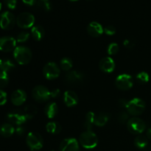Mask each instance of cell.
Returning <instances> with one entry per match:
<instances>
[{
    "label": "cell",
    "mask_w": 151,
    "mask_h": 151,
    "mask_svg": "<svg viewBox=\"0 0 151 151\" xmlns=\"http://www.w3.org/2000/svg\"><path fill=\"white\" fill-rule=\"evenodd\" d=\"M13 56L19 64L26 65L30 62L32 55V52L28 47L19 46L14 50Z\"/></svg>",
    "instance_id": "1"
},
{
    "label": "cell",
    "mask_w": 151,
    "mask_h": 151,
    "mask_svg": "<svg viewBox=\"0 0 151 151\" xmlns=\"http://www.w3.org/2000/svg\"><path fill=\"white\" fill-rule=\"evenodd\" d=\"M80 144L86 149L94 148L98 144L97 135L91 131H86L81 134L79 138Z\"/></svg>",
    "instance_id": "2"
},
{
    "label": "cell",
    "mask_w": 151,
    "mask_h": 151,
    "mask_svg": "<svg viewBox=\"0 0 151 151\" xmlns=\"http://www.w3.org/2000/svg\"><path fill=\"white\" fill-rule=\"evenodd\" d=\"M146 105L144 100L140 98H134L128 102L126 109L128 113L132 116H139L145 110Z\"/></svg>",
    "instance_id": "3"
},
{
    "label": "cell",
    "mask_w": 151,
    "mask_h": 151,
    "mask_svg": "<svg viewBox=\"0 0 151 151\" xmlns=\"http://www.w3.org/2000/svg\"><path fill=\"white\" fill-rule=\"evenodd\" d=\"M127 128L131 134L139 135L146 129V124L140 118L131 117L127 122Z\"/></svg>",
    "instance_id": "4"
},
{
    "label": "cell",
    "mask_w": 151,
    "mask_h": 151,
    "mask_svg": "<svg viewBox=\"0 0 151 151\" xmlns=\"http://www.w3.org/2000/svg\"><path fill=\"white\" fill-rule=\"evenodd\" d=\"M32 95L38 103H44L51 98V91L44 86H37L32 89Z\"/></svg>",
    "instance_id": "5"
},
{
    "label": "cell",
    "mask_w": 151,
    "mask_h": 151,
    "mask_svg": "<svg viewBox=\"0 0 151 151\" xmlns=\"http://www.w3.org/2000/svg\"><path fill=\"white\" fill-rule=\"evenodd\" d=\"M26 142L31 150H38L42 148L44 141L43 138L38 133L30 132L27 134Z\"/></svg>",
    "instance_id": "6"
},
{
    "label": "cell",
    "mask_w": 151,
    "mask_h": 151,
    "mask_svg": "<svg viewBox=\"0 0 151 151\" xmlns=\"http://www.w3.org/2000/svg\"><path fill=\"white\" fill-rule=\"evenodd\" d=\"M35 23V17L33 15L28 12L21 13L16 18V24L18 26L23 29H27L33 26Z\"/></svg>",
    "instance_id": "7"
},
{
    "label": "cell",
    "mask_w": 151,
    "mask_h": 151,
    "mask_svg": "<svg viewBox=\"0 0 151 151\" xmlns=\"http://www.w3.org/2000/svg\"><path fill=\"white\" fill-rule=\"evenodd\" d=\"M115 85L119 89L122 91H128L134 86V79L128 74L119 75L115 81Z\"/></svg>",
    "instance_id": "8"
},
{
    "label": "cell",
    "mask_w": 151,
    "mask_h": 151,
    "mask_svg": "<svg viewBox=\"0 0 151 151\" xmlns=\"http://www.w3.org/2000/svg\"><path fill=\"white\" fill-rule=\"evenodd\" d=\"M60 70L58 66L55 62H49L43 69V74L47 80H54L58 78Z\"/></svg>",
    "instance_id": "9"
},
{
    "label": "cell",
    "mask_w": 151,
    "mask_h": 151,
    "mask_svg": "<svg viewBox=\"0 0 151 151\" xmlns=\"http://www.w3.org/2000/svg\"><path fill=\"white\" fill-rule=\"evenodd\" d=\"M16 19L10 11H4L0 16V27L3 29H11L14 27Z\"/></svg>",
    "instance_id": "10"
},
{
    "label": "cell",
    "mask_w": 151,
    "mask_h": 151,
    "mask_svg": "<svg viewBox=\"0 0 151 151\" xmlns=\"http://www.w3.org/2000/svg\"><path fill=\"white\" fill-rule=\"evenodd\" d=\"M7 119L10 122L19 126L22 125L27 120L24 112H21L20 111H13L10 112L7 114Z\"/></svg>",
    "instance_id": "11"
},
{
    "label": "cell",
    "mask_w": 151,
    "mask_h": 151,
    "mask_svg": "<svg viewBox=\"0 0 151 151\" xmlns=\"http://www.w3.org/2000/svg\"><path fill=\"white\" fill-rule=\"evenodd\" d=\"M16 40L13 37L5 36L0 38V50L2 52H10L16 49Z\"/></svg>",
    "instance_id": "12"
},
{
    "label": "cell",
    "mask_w": 151,
    "mask_h": 151,
    "mask_svg": "<svg viewBox=\"0 0 151 151\" xmlns=\"http://www.w3.org/2000/svg\"><path fill=\"white\" fill-rule=\"evenodd\" d=\"M60 151H79V143L75 139L67 138L62 141L60 145Z\"/></svg>",
    "instance_id": "13"
},
{
    "label": "cell",
    "mask_w": 151,
    "mask_h": 151,
    "mask_svg": "<svg viewBox=\"0 0 151 151\" xmlns=\"http://www.w3.org/2000/svg\"><path fill=\"white\" fill-rule=\"evenodd\" d=\"M100 69L106 73H111L115 69V62L111 58L106 57L103 58L99 63Z\"/></svg>",
    "instance_id": "14"
},
{
    "label": "cell",
    "mask_w": 151,
    "mask_h": 151,
    "mask_svg": "<svg viewBox=\"0 0 151 151\" xmlns=\"http://www.w3.org/2000/svg\"><path fill=\"white\" fill-rule=\"evenodd\" d=\"M87 32L91 37L97 38L104 32V29L100 23L97 22H92L87 27Z\"/></svg>",
    "instance_id": "15"
},
{
    "label": "cell",
    "mask_w": 151,
    "mask_h": 151,
    "mask_svg": "<svg viewBox=\"0 0 151 151\" xmlns=\"http://www.w3.org/2000/svg\"><path fill=\"white\" fill-rule=\"evenodd\" d=\"M63 101L68 107H73L78 103V97L75 91L68 90L65 91L63 94Z\"/></svg>",
    "instance_id": "16"
},
{
    "label": "cell",
    "mask_w": 151,
    "mask_h": 151,
    "mask_svg": "<svg viewBox=\"0 0 151 151\" xmlns=\"http://www.w3.org/2000/svg\"><path fill=\"white\" fill-rule=\"evenodd\" d=\"M27 100V94L24 91L17 89L13 91L11 95V102L15 106H21Z\"/></svg>",
    "instance_id": "17"
},
{
    "label": "cell",
    "mask_w": 151,
    "mask_h": 151,
    "mask_svg": "<svg viewBox=\"0 0 151 151\" xmlns=\"http://www.w3.org/2000/svg\"><path fill=\"white\" fill-rule=\"evenodd\" d=\"M58 112V108L55 102L49 103L44 108V114L50 119H52L57 115Z\"/></svg>",
    "instance_id": "18"
},
{
    "label": "cell",
    "mask_w": 151,
    "mask_h": 151,
    "mask_svg": "<svg viewBox=\"0 0 151 151\" xmlns=\"http://www.w3.org/2000/svg\"><path fill=\"white\" fill-rule=\"evenodd\" d=\"M31 34H32V36L35 41H41L43 38L44 37L45 35V30L43 28L42 26H40V25H36V26H34L32 27L31 29Z\"/></svg>",
    "instance_id": "19"
},
{
    "label": "cell",
    "mask_w": 151,
    "mask_h": 151,
    "mask_svg": "<svg viewBox=\"0 0 151 151\" xmlns=\"http://www.w3.org/2000/svg\"><path fill=\"white\" fill-rule=\"evenodd\" d=\"M83 78V75L82 72H78V71H69L66 75V81L71 83H75L81 81Z\"/></svg>",
    "instance_id": "20"
},
{
    "label": "cell",
    "mask_w": 151,
    "mask_h": 151,
    "mask_svg": "<svg viewBox=\"0 0 151 151\" xmlns=\"http://www.w3.org/2000/svg\"><path fill=\"white\" fill-rule=\"evenodd\" d=\"M109 119V115L107 113H99L95 114L94 118V125L99 127H103L106 125Z\"/></svg>",
    "instance_id": "21"
},
{
    "label": "cell",
    "mask_w": 151,
    "mask_h": 151,
    "mask_svg": "<svg viewBox=\"0 0 151 151\" xmlns=\"http://www.w3.org/2000/svg\"><path fill=\"white\" fill-rule=\"evenodd\" d=\"M14 132L15 129L11 124L5 123L1 125L0 128V134L2 137H6V138L11 137L14 134Z\"/></svg>",
    "instance_id": "22"
},
{
    "label": "cell",
    "mask_w": 151,
    "mask_h": 151,
    "mask_svg": "<svg viewBox=\"0 0 151 151\" xmlns=\"http://www.w3.org/2000/svg\"><path fill=\"white\" fill-rule=\"evenodd\" d=\"M134 145L139 149H145L148 145V139L144 135H138L134 139Z\"/></svg>",
    "instance_id": "23"
},
{
    "label": "cell",
    "mask_w": 151,
    "mask_h": 151,
    "mask_svg": "<svg viewBox=\"0 0 151 151\" xmlns=\"http://www.w3.org/2000/svg\"><path fill=\"white\" fill-rule=\"evenodd\" d=\"M94 118H95V114L92 111H89L86 114L84 121V127L86 131H91L93 125H94Z\"/></svg>",
    "instance_id": "24"
},
{
    "label": "cell",
    "mask_w": 151,
    "mask_h": 151,
    "mask_svg": "<svg viewBox=\"0 0 151 151\" xmlns=\"http://www.w3.org/2000/svg\"><path fill=\"white\" fill-rule=\"evenodd\" d=\"M46 129L47 132L52 134H58L61 131V125L56 122H50L46 125Z\"/></svg>",
    "instance_id": "25"
},
{
    "label": "cell",
    "mask_w": 151,
    "mask_h": 151,
    "mask_svg": "<svg viewBox=\"0 0 151 151\" xmlns=\"http://www.w3.org/2000/svg\"><path fill=\"white\" fill-rule=\"evenodd\" d=\"M37 112H38V109L33 105H28L24 108V114L27 119H32L36 115Z\"/></svg>",
    "instance_id": "26"
},
{
    "label": "cell",
    "mask_w": 151,
    "mask_h": 151,
    "mask_svg": "<svg viewBox=\"0 0 151 151\" xmlns=\"http://www.w3.org/2000/svg\"><path fill=\"white\" fill-rule=\"evenodd\" d=\"M15 67H16V66H15L14 63H13L10 60H8V59L3 60L2 62H1V70L6 72V73L12 71L13 69H15Z\"/></svg>",
    "instance_id": "27"
},
{
    "label": "cell",
    "mask_w": 151,
    "mask_h": 151,
    "mask_svg": "<svg viewBox=\"0 0 151 151\" xmlns=\"http://www.w3.org/2000/svg\"><path fill=\"white\" fill-rule=\"evenodd\" d=\"M72 66H73L72 60L70 58H63L60 60V66L62 69V70L68 72V71H69L72 69Z\"/></svg>",
    "instance_id": "28"
},
{
    "label": "cell",
    "mask_w": 151,
    "mask_h": 151,
    "mask_svg": "<svg viewBox=\"0 0 151 151\" xmlns=\"http://www.w3.org/2000/svg\"><path fill=\"white\" fill-rule=\"evenodd\" d=\"M137 78V81H138L140 83H146L149 81L150 80V77H149V75L145 72H139L138 75L136 77Z\"/></svg>",
    "instance_id": "29"
},
{
    "label": "cell",
    "mask_w": 151,
    "mask_h": 151,
    "mask_svg": "<svg viewBox=\"0 0 151 151\" xmlns=\"http://www.w3.org/2000/svg\"><path fill=\"white\" fill-rule=\"evenodd\" d=\"M9 78L7 73L0 71V88H4L8 84Z\"/></svg>",
    "instance_id": "30"
},
{
    "label": "cell",
    "mask_w": 151,
    "mask_h": 151,
    "mask_svg": "<svg viewBox=\"0 0 151 151\" xmlns=\"http://www.w3.org/2000/svg\"><path fill=\"white\" fill-rule=\"evenodd\" d=\"M108 54L110 55H116L119 52V45L116 43H111L109 45L107 48Z\"/></svg>",
    "instance_id": "31"
},
{
    "label": "cell",
    "mask_w": 151,
    "mask_h": 151,
    "mask_svg": "<svg viewBox=\"0 0 151 151\" xmlns=\"http://www.w3.org/2000/svg\"><path fill=\"white\" fill-rule=\"evenodd\" d=\"M29 38V32H22L18 35L17 38H16V41L19 43H23L27 41Z\"/></svg>",
    "instance_id": "32"
},
{
    "label": "cell",
    "mask_w": 151,
    "mask_h": 151,
    "mask_svg": "<svg viewBox=\"0 0 151 151\" xmlns=\"http://www.w3.org/2000/svg\"><path fill=\"white\" fill-rule=\"evenodd\" d=\"M117 119L119 123L124 124L128 121V114L126 112H121L118 114Z\"/></svg>",
    "instance_id": "33"
},
{
    "label": "cell",
    "mask_w": 151,
    "mask_h": 151,
    "mask_svg": "<svg viewBox=\"0 0 151 151\" xmlns=\"http://www.w3.org/2000/svg\"><path fill=\"white\" fill-rule=\"evenodd\" d=\"M116 28L112 25H109L104 28V32L108 35H113L116 33Z\"/></svg>",
    "instance_id": "34"
},
{
    "label": "cell",
    "mask_w": 151,
    "mask_h": 151,
    "mask_svg": "<svg viewBox=\"0 0 151 151\" xmlns=\"http://www.w3.org/2000/svg\"><path fill=\"white\" fill-rule=\"evenodd\" d=\"M3 1L4 4L11 10L16 8V4H17V0H3Z\"/></svg>",
    "instance_id": "35"
},
{
    "label": "cell",
    "mask_w": 151,
    "mask_h": 151,
    "mask_svg": "<svg viewBox=\"0 0 151 151\" xmlns=\"http://www.w3.org/2000/svg\"><path fill=\"white\" fill-rule=\"evenodd\" d=\"M6 102H7V94L4 91L0 89V106L5 104Z\"/></svg>",
    "instance_id": "36"
},
{
    "label": "cell",
    "mask_w": 151,
    "mask_h": 151,
    "mask_svg": "<svg viewBox=\"0 0 151 151\" xmlns=\"http://www.w3.org/2000/svg\"><path fill=\"white\" fill-rule=\"evenodd\" d=\"M41 7L47 11H49L52 9V4L49 1H41Z\"/></svg>",
    "instance_id": "37"
},
{
    "label": "cell",
    "mask_w": 151,
    "mask_h": 151,
    "mask_svg": "<svg viewBox=\"0 0 151 151\" xmlns=\"http://www.w3.org/2000/svg\"><path fill=\"white\" fill-rule=\"evenodd\" d=\"M128 102L126 99H120L119 100V105L121 108H125L126 109L127 106H128Z\"/></svg>",
    "instance_id": "38"
},
{
    "label": "cell",
    "mask_w": 151,
    "mask_h": 151,
    "mask_svg": "<svg viewBox=\"0 0 151 151\" xmlns=\"http://www.w3.org/2000/svg\"><path fill=\"white\" fill-rule=\"evenodd\" d=\"M59 95H60V90L58 88H56V89L52 90L51 91V97H52V98H56Z\"/></svg>",
    "instance_id": "39"
},
{
    "label": "cell",
    "mask_w": 151,
    "mask_h": 151,
    "mask_svg": "<svg viewBox=\"0 0 151 151\" xmlns=\"http://www.w3.org/2000/svg\"><path fill=\"white\" fill-rule=\"evenodd\" d=\"M15 131H16V133L19 136H22V134H24V128L23 127L19 126V127H18L16 130H15Z\"/></svg>",
    "instance_id": "40"
},
{
    "label": "cell",
    "mask_w": 151,
    "mask_h": 151,
    "mask_svg": "<svg viewBox=\"0 0 151 151\" xmlns=\"http://www.w3.org/2000/svg\"><path fill=\"white\" fill-rule=\"evenodd\" d=\"M24 3H25L26 4H28V5H33L35 3L36 0H22Z\"/></svg>",
    "instance_id": "41"
},
{
    "label": "cell",
    "mask_w": 151,
    "mask_h": 151,
    "mask_svg": "<svg viewBox=\"0 0 151 151\" xmlns=\"http://www.w3.org/2000/svg\"><path fill=\"white\" fill-rule=\"evenodd\" d=\"M123 44L125 45V47H133V46H134V44H132L130 40H125V41H124Z\"/></svg>",
    "instance_id": "42"
},
{
    "label": "cell",
    "mask_w": 151,
    "mask_h": 151,
    "mask_svg": "<svg viewBox=\"0 0 151 151\" xmlns=\"http://www.w3.org/2000/svg\"><path fill=\"white\" fill-rule=\"evenodd\" d=\"M146 137H147V138L148 139V140H150L151 141V128H148V129L147 130V133H146Z\"/></svg>",
    "instance_id": "43"
},
{
    "label": "cell",
    "mask_w": 151,
    "mask_h": 151,
    "mask_svg": "<svg viewBox=\"0 0 151 151\" xmlns=\"http://www.w3.org/2000/svg\"><path fill=\"white\" fill-rule=\"evenodd\" d=\"M1 62H2V60H0V69H1Z\"/></svg>",
    "instance_id": "44"
},
{
    "label": "cell",
    "mask_w": 151,
    "mask_h": 151,
    "mask_svg": "<svg viewBox=\"0 0 151 151\" xmlns=\"http://www.w3.org/2000/svg\"><path fill=\"white\" fill-rule=\"evenodd\" d=\"M40 1H49V0H40Z\"/></svg>",
    "instance_id": "45"
},
{
    "label": "cell",
    "mask_w": 151,
    "mask_h": 151,
    "mask_svg": "<svg viewBox=\"0 0 151 151\" xmlns=\"http://www.w3.org/2000/svg\"><path fill=\"white\" fill-rule=\"evenodd\" d=\"M1 3L0 2V10H1Z\"/></svg>",
    "instance_id": "46"
},
{
    "label": "cell",
    "mask_w": 151,
    "mask_h": 151,
    "mask_svg": "<svg viewBox=\"0 0 151 151\" xmlns=\"http://www.w3.org/2000/svg\"><path fill=\"white\" fill-rule=\"evenodd\" d=\"M69 1H78V0H69Z\"/></svg>",
    "instance_id": "47"
},
{
    "label": "cell",
    "mask_w": 151,
    "mask_h": 151,
    "mask_svg": "<svg viewBox=\"0 0 151 151\" xmlns=\"http://www.w3.org/2000/svg\"><path fill=\"white\" fill-rule=\"evenodd\" d=\"M52 151H55V150H52Z\"/></svg>",
    "instance_id": "48"
}]
</instances>
